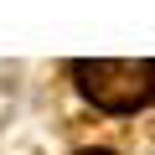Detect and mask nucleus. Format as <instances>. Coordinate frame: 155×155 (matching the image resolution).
<instances>
[{"mask_svg": "<svg viewBox=\"0 0 155 155\" xmlns=\"http://www.w3.org/2000/svg\"><path fill=\"white\" fill-rule=\"evenodd\" d=\"M78 155H114V150H78Z\"/></svg>", "mask_w": 155, "mask_h": 155, "instance_id": "2", "label": "nucleus"}, {"mask_svg": "<svg viewBox=\"0 0 155 155\" xmlns=\"http://www.w3.org/2000/svg\"><path fill=\"white\" fill-rule=\"evenodd\" d=\"M67 72L78 78L83 98L109 114H129L155 98V57H72Z\"/></svg>", "mask_w": 155, "mask_h": 155, "instance_id": "1", "label": "nucleus"}]
</instances>
